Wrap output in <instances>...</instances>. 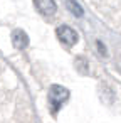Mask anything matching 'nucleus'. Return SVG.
<instances>
[{"label":"nucleus","mask_w":121,"mask_h":123,"mask_svg":"<svg viewBox=\"0 0 121 123\" xmlns=\"http://www.w3.org/2000/svg\"><path fill=\"white\" fill-rule=\"evenodd\" d=\"M69 99V91L64 88V86H61V84H54L51 89H49V101H51V111L56 115L59 110H61V106H62V103H66Z\"/></svg>","instance_id":"obj_1"},{"label":"nucleus","mask_w":121,"mask_h":123,"mask_svg":"<svg viewBox=\"0 0 121 123\" xmlns=\"http://www.w3.org/2000/svg\"><path fill=\"white\" fill-rule=\"evenodd\" d=\"M56 34H57V39H59L62 44H66V46H74V44L77 42V34H76V31H74L72 27H69V25H61V27H57Z\"/></svg>","instance_id":"obj_2"},{"label":"nucleus","mask_w":121,"mask_h":123,"mask_svg":"<svg viewBox=\"0 0 121 123\" xmlns=\"http://www.w3.org/2000/svg\"><path fill=\"white\" fill-rule=\"evenodd\" d=\"M34 5L44 15H54L57 10V5L54 0H34Z\"/></svg>","instance_id":"obj_3"},{"label":"nucleus","mask_w":121,"mask_h":123,"mask_svg":"<svg viewBox=\"0 0 121 123\" xmlns=\"http://www.w3.org/2000/svg\"><path fill=\"white\" fill-rule=\"evenodd\" d=\"M12 46L15 49H19V51H22V49H25L29 46V37L22 29H15L12 32Z\"/></svg>","instance_id":"obj_4"},{"label":"nucleus","mask_w":121,"mask_h":123,"mask_svg":"<svg viewBox=\"0 0 121 123\" xmlns=\"http://www.w3.org/2000/svg\"><path fill=\"white\" fill-rule=\"evenodd\" d=\"M66 7H67V10L72 14V15H76V17H82V7L76 2V0H67L66 2Z\"/></svg>","instance_id":"obj_5"},{"label":"nucleus","mask_w":121,"mask_h":123,"mask_svg":"<svg viewBox=\"0 0 121 123\" xmlns=\"http://www.w3.org/2000/svg\"><path fill=\"white\" fill-rule=\"evenodd\" d=\"M96 46H98V49H99V54H101V56H106V54H108V52H106V49H104V46H103V42H101V41H98V42H96Z\"/></svg>","instance_id":"obj_6"}]
</instances>
